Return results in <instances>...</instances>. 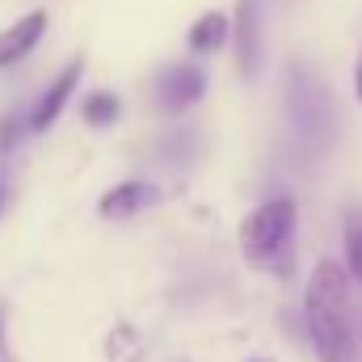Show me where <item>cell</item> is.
<instances>
[{
  "instance_id": "10",
  "label": "cell",
  "mask_w": 362,
  "mask_h": 362,
  "mask_svg": "<svg viewBox=\"0 0 362 362\" xmlns=\"http://www.w3.org/2000/svg\"><path fill=\"white\" fill-rule=\"evenodd\" d=\"M118 114H122L118 93H105V89L89 93V97H85V105H81V118H85L89 127H114V122H118Z\"/></svg>"
},
{
  "instance_id": "11",
  "label": "cell",
  "mask_w": 362,
  "mask_h": 362,
  "mask_svg": "<svg viewBox=\"0 0 362 362\" xmlns=\"http://www.w3.org/2000/svg\"><path fill=\"white\" fill-rule=\"evenodd\" d=\"M346 262L362 282V211H346Z\"/></svg>"
},
{
  "instance_id": "6",
  "label": "cell",
  "mask_w": 362,
  "mask_h": 362,
  "mask_svg": "<svg viewBox=\"0 0 362 362\" xmlns=\"http://www.w3.org/2000/svg\"><path fill=\"white\" fill-rule=\"evenodd\" d=\"M202 93H206V72L194 68V64H173V68L156 81V97H160V105H165L169 114L189 110L194 101H202Z\"/></svg>"
},
{
  "instance_id": "3",
  "label": "cell",
  "mask_w": 362,
  "mask_h": 362,
  "mask_svg": "<svg viewBox=\"0 0 362 362\" xmlns=\"http://www.w3.org/2000/svg\"><path fill=\"white\" fill-rule=\"evenodd\" d=\"M286 110H291V127L299 135V144L308 152H325L333 144L337 131V110L329 89L308 72V68H291V85H286Z\"/></svg>"
},
{
  "instance_id": "1",
  "label": "cell",
  "mask_w": 362,
  "mask_h": 362,
  "mask_svg": "<svg viewBox=\"0 0 362 362\" xmlns=\"http://www.w3.org/2000/svg\"><path fill=\"white\" fill-rule=\"evenodd\" d=\"M303 325L320 362L358 358V341L350 329V282L337 262H316L303 291Z\"/></svg>"
},
{
  "instance_id": "5",
  "label": "cell",
  "mask_w": 362,
  "mask_h": 362,
  "mask_svg": "<svg viewBox=\"0 0 362 362\" xmlns=\"http://www.w3.org/2000/svg\"><path fill=\"white\" fill-rule=\"evenodd\" d=\"M81 76H85V55L68 59V68L47 85V93L38 97V105L30 110V131H51V127H55V118L64 114V105H68V97L76 93Z\"/></svg>"
},
{
  "instance_id": "7",
  "label": "cell",
  "mask_w": 362,
  "mask_h": 362,
  "mask_svg": "<svg viewBox=\"0 0 362 362\" xmlns=\"http://www.w3.org/2000/svg\"><path fill=\"white\" fill-rule=\"evenodd\" d=\"M42 34H47V13H42V8H34V13L17 17L8 30H0V68L21 64V59L42 42Z\"/></svg>"
},
{
  "instance_id": "13",
  "label": "cell",
  "mask_w": 362,
  "mask_h": 362,
  "mask_svg": "<svg viewBox=\"0 0 362 362\" xmlns=\"http://www.w3.org/2000/svg\"><path fill=\"white\" fill-rule=\"evenodd\" d=\"M0 362H13V350H8V308L0 299Z\"/></svg>"
},
{
  "instance_id": "12",
  "label": "cell",
  "mask_w": 362,
  "mask_h": 362,
  "mask_svg": "<svg viewBox=\"0 0 362 362\" xmlns=\"http://www.w3.org/2000/svg\"><path fill=\"white\" fill-rule=\"evenodd\" d=\"M25 127H30V118H25V122H21L17 114H8V118H0V152H13Z\"/></svg>"
},
{
  "instance_id": "14",
  "label": "cell",
  "mask_w": 362,
  "mask_h": 362,
  "mask_svg": "<svg viewBox=\"0 0 362 362\" xmlns=\"http://www.w3.org/2000/svg\"><path fill=\"white\" fill-rule=\"evenodd\" d=\"M4 206H8V173L0 165V215H4Z\"/></svg>"
},
{
  "instance_id": "8",
  "label": "cell",
  "mask_w": 362,
  "mask_h": 362,
  "mask_svg": "<svg viewBox=\"0 0 362 362\" xmlns=\"http://www.w3.org/2000/svg\"><path fill=\"white\" fill-rule=\"evenodd\" d=\"M152 202H160V189H156L152 181H122V185H114V189L101 194L97 211H101L105 219H131V215H139V211L152 206Z\"/></svg>"
},
{
  "instance_id": "15",
  "label": "cell",
  "mask_w": 362,
  "mask_h": 362,
  "mask_svg": "<svg viewBox=\"0 0 362 362\" xmlns=\"http://www.w3.org/2000/svg\"><path fill=\"white\" fill-rule=\"evenodd\" d=\"M354 97L362 101V55H358V64H354Z\"/></svg>"
},
{
  "instance_id": "9",
  "label": "cell",
  "mask_w": 362,
  "mask_h": 362,
  "mask_svg": "<svg viewBox=\"0 0 362 362\" xmlns=\"http://www.w3.org/2000/svg\"><path fill=\"white\" fill-rule=\"evenodd\" d=\"M223 38H228V17H223V13H202V17L189 25V34H185L189 51H202V55L219 51Z\"/></svg>"
},
{
  "instance_id": "16",
  "label": "cell",
  "mask_w": 362,
  "mask_h": 362,
  "mask_svg": "<svg viewBox=\"0 0 362 362\" xmlns=\"http://www.w3.org/2000/svg\"><path fill=\"white\" fill-rule=\"evenodd\" d=\"M249 362H274V358H249Z\"/></svg>"
},
{
  "instance_id": "4",
  "label": "cell",
  "mask_w": 362,
  "mask_h": 362,
  "mask_svg": "<svg viewBox=\"0 0 362 362\" xmlns=\"http://www.w3.org/2000/svg\"><path fill=\"white\" fill-rule=\"evenodd\" d=\"M232 42H236V68L240 81H257L266 64V13L262 0H240L232 17Z\"/></svg>"
},
{
  "instance_id": "2",
  "label": "cell",
  "mask_w": 362,
  "mask_h": 362,
  "mask_svg": "<svg viewBox=\"0 0 362 362\" xmlns=\"http://www.w3.org/2000/svg\"><path fill=\"white\" fill-rule=\"evenodd\" d=\"M291 240H295V202L291 198L262 202L240 228V249L253 270H286Z\"/></svg>"
}]
</instances>
